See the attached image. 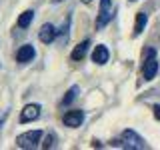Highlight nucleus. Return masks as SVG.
Here are the masks:
<instances>
[{
  "instance_id": "obj_1",
  "label": "nucleus",
  "mask_w": 160,
  "mask_h": 150,
  "mask_svg": "<svg viewBox=\"0 0 160 150\" xmlns=\"http://www.w3.org/2000/svg\"><path fill=\"white\" fill-rule=\"evenodd\" d=\"M40 140H42V130H28V132H22L16 138V146L18 148H36Z\"/></svg>"
},
{
  "instance_id": "obj_2",
  "label": "nucleus",
  "mask_w": 160,
  "mask_h": 150,
  "mask_svg": "<svg viewBox=\"0 0 160 150\" xmlns=\"http://www.w3.org/2000/svg\"><path fill=\"white\" fill-rule=\"evenodd\" d=\"M114 16V8H112V0H100V10H98V18H96V28H104Z\"/></svg>"
},
{
  "instance_id": "obj_3",
  "label": "nucleus",
  "mask_w": 160,
  "mask_h": 150,
  "mask_svg": "<svg viewBox=\"0 0 160 150\" xmlns=\"http://www.w3.org/2000/svg\"><path fill=\"white\" fill-rule=\"evenodd\" d=\"M158 72V60H156V52L152 48L146 52V60H144V68H142V74H144V80H152Z\"/></svg>"
},
{
  "instance_id": "obj_4",
  "label": "nucleus",
  "mask_w": 160,
  "mask_h": 150,
  "mask_svg": "<svg viewBox=\"0 0 160 150\" xmlns=\"http://www.w3.org/2000/svg\"><path fill=\"white\" fill-rule=\"evenodd\" d=\"M122 140L126 142V144H124L126 148H136V150L148 148V144L144 142V138L140 136L138 132H134V130H124V132H122Z\"/></svg>"
},
{
  "instance_id": "obj_5",
  "label": "nucleus",
  "mask_w": 160,
  "mask_h": 150,
  "mask_svg": "<svg viewBox=\"0 0 160 150\" xmlns=\"http://www.w3.org/2000/svg\"><path fill=\"white\" fill-rule=\"evenodd\" d=\"M82 120H84L82 110H68V112L62 116V122L66 124V126H70V128H78L80 124H82Z\"/></svg>"
},
{
  "instance_id": "obj_6",
  "label": "nucleus",
  "mask_w": 160,
  "mask_h": 150,
  "mask_svg": "<svg viewBox=\"0 0 160 150\" xmlns=\"http://www.w3.org/2000/svg\"><path fill=\"white\" fill-rule=\"evenodd\" d=\"M40 104H26L24 110L20 112V122L26 124V122H32V120H36L40 116Z\"/></svg>"
},
{
  "instance_id": "obj_7",
  "label": "nucleus",
  "mask_w": 160,
  "mask_h": 150,
  "mask_svg": "<svg viewBox=\"0 0 160 150\" xmlns=\"http://www.w3.org/2000/svg\"><path fill=\"white\" fill-rule=\"evenodd\" d=\"M56 26L54 24H42V28H40V32H38V38H40V42H44V44H50L54 38H56Z\"/></svg>"
},
{
  "instance_id": "obj_8",
  "label": "nucleus",
  "mask_w": 160,
  "mask_h": 150,
  "mask_svg": "<svg viewBox=\"0 0 160 150\" xmlns=\"http://www.w3.org/2000/svg\"><path fill=\"white\" fill-rule=\"evenodd\" d=\"M34 56H36V50H34L32 44H24V46H20V50L16 52V60L20 64H24V62H30Z\"/></svg>"
},
{
  "instance_id": "obj_9",
  "label": "nucleus",
  "mask_w": 160,
  "mask_h": 150,
  "mask_svg": "<svg viewBox=\"0 0 160 150\" xmlns=\"http://www.w3.org/2000/svg\"><path fill=\"white\" fill-rule=\"evenodd\" d=\"M108 58H110L108 48L104 46V44H98V46L94 48V52H92V62H96V64H106Z\"/></svg>"
},
{
  "instance_id": "obj_10",
  "label": "nucleus",
  "mask_w": 160,
  "mask_h": 150,
  "mask_svg": "<svg viewBox=\"0 0 160 150\" xmlns=\"http://www.w3.org/2000/svg\"><path fill=\"white\" fill-rule=\"evenodd\" d=\"M88 46H90V42H88V40H84V42H80L78 46L72 50V54H70V58H72V60H82L84 56H86V52H88Z\"/></svg>"
},
{
  "instance_id": "obj_11",
  "label": "nucleus",
  "mask_w": 160,
  "mask_h": 150,
  "mask_svg": "<svg viewBox=\"0 0 160 150\" xmlns=\"http://www.w3.org/2000/svg\"><path fill=\"white\" fill-rule=\"evenodd\" d=\"M146 22H148V16H146L144 12H138L136 24H134V36H140V34L144 32V26H146Z\"/></svg>"
},
{
  "instance_id": "obj_12",
  "label": "nucleus",
  "mask_w": 160,
  "mask_h": 150,
  "mask_svg": "<svg viewBox=\"0 0 160 150\" xmlns=\"http://www.w3.org/2000/svg\"><path fill=\"white\" fill-rule=\"evenodd\" d=\"M32 18H34V10H26V12H22L20 18H18V26L20 28H28L30 22H32Z\"/></svg>"
},
{
  "instance_id": "obj_13",
  "label": "nucleus",
  "mask_w": 160,
  "mask_h": 150,
  "mask_svg": "<svg viewBox=\"0 0 160 150\" xmlns=\"http://www.w3.org/2000/svg\"><path fill=\"white\" fill-rule=\"evenodd\" d=\"M76 94H78V86H72V88H70L66 94H64V98H62V104H64V106L72 104V102H74V98H76Z\"/></svg>"
},
{
  "instance_id": "obj_14",
  "label": "nucleus",
  "mask_w": 160,
  "mask_h": 150,
  "mask_svg": "<svg viewBox=\"0 0 160 150\" xmlns=\"http://www.w3.org/2000/svg\"><path fill=\"white\" fill-rule=\"evenodd\" d=\"M54 140H56V138H54V136H52V134H50V136L46 138V142H44V144H42V146H44V148H50V146H52V144H54Z\"/></svg>"
},
{
  "instance_id": "obj_15",
  "label": "nucleus",
  "mask_w": 160,
  "mask_h": 150,
  "mask_svg": "<svg viewBox=\"0 0 160 150\" xmlns=\"http://www.w3.org/2000/svg\"><path fill=\"white\" fill-rule=\"evenodd\" d=\"M152 110H154V116H156V118L160 120V104H156V106H154Z\"/></svg>"
},
{
  "instance_id": "obj_16",
  "label": "nucleus",
  "mask_w": 160,
  "mask_h": 150,
  "mask_svg": "<svg viewBox=\"0 0 160 150\" xmlns=\"http://www.w3.org/2000/svg\"><path fill=\"white\" fill-rule=\"evenodd\" d=\"M82 2H86V4H88V2H90V0H82Z\"/></svg>"
},
{
  "instance_id": "obj_17",
  "label": "nucleus",
  "mask_w": 160,
  "mask_h": 150,
  "mask_svg": "<svg viewBox=\"0 0 160 150\" xmlns=\"http://www.w3.org/2000/svg\"><path fill=\"white\" fill-rule=\"evenodd\" d=\"M56 2H62V0H56Z\"/></svg>"
},
{
  "instance_id": "obj_18",
  "label": "nucleus",
  "mask_w": 160,
  "mask_h": 150,
  "mask_svg": "<svg viewBox=\"0 0 160 150\" xmlns=\"http://www.w3.org/2000/svg\"><path fill=\"white\" fill-rule=\"evenodd\" d=\"M132 2H134V0H132Z\"/></svg>"
}]
</instances>
